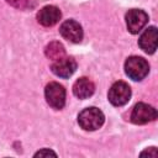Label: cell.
Segmentation results:
<instances>
[{
	"label": "cell",
	"mask_w": 158,
	"mask_h": 158,
	"mask_svg": "<svg viewBox=\"0 0 158 158\" xmlns=\"http://www.w3.org/2000/svg\"><path fill=\"white\" fill-rule=\"evenodd\" d=\"M44 156H53V157H56L57 154L53 151H51V149H41V151H38L35 154V157H44Z\"/></svg>",
	"instance_id": "14"
},
{
	"label": "cell",
	"mask_w": 158,
	"mask_h": 158,
	"mask_svg": "<svg viewBox=\"0 0 158 158\" xmlns=\"http://www.w3.org/2000/svg\"><path fill=\"white\" fill-rule=\"evenodd\" d=\"M95 91V85L89 78H79L73 85V94L78 99H88Z\"/></svg>",
	"instance_id": "11"
},
{
	"label": "cell",
	"mask_w": 158,
	"mask_h": 158,
	"mask_svg": "<svg viewBox=\"0 0 158 158\" xmlns=\"http://www.w3.org/2000/svg\"><path fill=\"white\" fill-rule=\"evenodd\" d=\"M7 4H10L11 6H14L15 9H20V10H23L28 6L30 4V0H6Z\"/></svg>",
	"instance_id": "13"
},
{
	"label": "cell",
	"mask_w": 158,
	"mask_h": 158,
	"mask_svg": "<svg viewBox=\"0 0 158 158\" xmlns=\"http://www.w3.org/2000/svg\"><path fill=\"white\" fill-rule=\"evenodd\" d=\"M60 10L57 6L53 5H47L44 7H42L38 14H37V21L44 26V27H51L53 25H56L59 20H60Z\"/></svg>",
	"instance_id": "9"
},
{
	"label": "cell",
	"mask_w": 158,
	"mask_h": 158,
	"mask_svg": "<svg viewBox=\"0 0 158 158\" xmlns=\"http://www.w3.org/2000/svg\"><path fill=\"white\" fill-rule=\"evenodd\" d=\"M148 72H149V64L142 57L132 56L128 57L125 62V73L130 79L135 81H139L144 79Z\"/></svg>",
	"instance_id": "2"
},
{
	"label": "cell",
	"mask_w": 158,
	"mask_h": 158,
	"mask_svg": "<svg viewBox=\"0 0 158 158\" xmlns=\"http://www.w3.org/2000/svg\"><path fill=\"white\" fill-rule=\"evenodd\" d=\"M44 54L47 58L52 59V60H57L62 57H64L65 54V49L63 47V44L60 42H51L46 46V49H44Z\"/></svg>",
	"instance_id": "12"
},
{
	"label": "cell",
	"mask_w": 158,
	"mask_h": 158,
	"mask_svg": "<svg viewBox=\"0 0 158 158\" xmlns=\"http://www.w3.org/2000/svg\"><path fill=\"white\" fill-rule=\"evenodd\" d=\"M44 96L47 104L56 110H60L65 105V89L59 83L52 81L47 84L44 89Z\"/></svg>",
	"instance_id": "3"
},
{
	"label": "cell",
	"mask_w": 158,
	"mask_h": 158,
	"mask_svg": "<svg viewBox=\"0 0 158 158\" xmlns=\"http://www.w3.org/2000/svg\"><path fill=\"white\" fill-rule=\"evenodd\" d=\"M59 33L64 40L72 43H79L83 38V28L74 20L64 21L59 27Z\"/></svg>",
	"instance_id": "7"
},
{
	"label": "cell",
	"mask_w": 158,
	"mask_h": 158,
	"mask_svg": "<svg viewBox=\"0 0 158 158\" xmlns=\"http://www.w3.org/2000/svg\"><path fill=\"white\" fill-rule=\"evenodd\" d=\"M157 38H158L157 28L154 26H151V27L146 28L144 32L141 35V37L138 40V46L146 53L152 54L157 49Z\"/></svg>",
	"instance_id": "10"
},
{
	"label": "cell",
	"mask_w": 158,
	"mask_h": 158,
	"mask_svg": "<svg viewBox=\"0 0 158 158\" xmlns=\"http://www.w3.org/2000/svg\"><path fill=\"white\" fill-rule=\"evenodd\" d=\"M130 118L136 125H144V123H148L157 118V111L153 106H151L148 104L138 102L132 109Z\"/></svg>",
	"instance_id": "5"
},
{
	"label": "cell",
	"mask_w": 158,
	"mask_h": 158,
	"mask_svg": "<svg viewBox=\"0 0 158 158\" xmlns=\"http://www.w3.org/2000/svg\"><path fill=\"white\" fill-rule=\"evenodd\" d=\"M125 19H126L127 30L133 35L138 33L148 22V15L143 10H139V9L128 10Z\"/></svg>",
	"instance_id": "6"
},
{
	"label": "cell",
	"mask_w": 158,
	"mask_h": 158,
	"mask_svg": "<svg viewBox=\"0 0 158 158\" xmlns=\"http://www.w3.org/2000/svg\"><path fill=\"white\" fill-rule=\"evenodd\" d=\"M51 69L59 78H69L77 69V62L73 57H62L52 63Z\"/></svg>",
	"instance_id": "8"
},
{
	"label": "cell",
	"mask_w": 158,
	"mask_h": 158,
	"mask_svg": "<svg viewBox=\"0 0 158 158\" xmlns=\"http://www.w3.org/2000/svg\"><path fill=\"white\" fill-rule=\"evenodd\" d=\"M105 116L98 107H86L78 115V123L85 131H95L102 126Z\"/></svg>",
	"instance_id": "1"
},
{
	"label": "cell",
	"mask_w": 158,
	"mask_h": 158,
	"mask_svg": "<svg viewBox=\"0 0 158 158\" xmlns=\"http://www.w3.org/2000/svg\"><path fill=\"white\" fill-rule=\"evenodd\" d=\"M107 96L114 106H123L131 99V88L125 81H116L111 85Z\"/></svg>",
	"instance_id": "4"
},
{
	"label": "cell",
	"mask_w": 158,
	"mask_h": 158,
	"mask_svg": "<svg viewBox=\"0 0 158 158\" xmlns=\"http://www.w3.org/2000/svg\"><path fill=\"white\" fill-rule=\"evenodd\" d=\"M143 154H148V156H152V157H157V149H156L154 147H151L149 149L143 151V152L141 153V156H143Z\"/></svg>",
	"instance_id": "15"
}]
</instances>
